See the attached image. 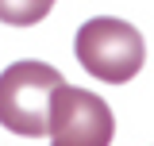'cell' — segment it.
Segmentation results:
<instances>
[{
	"mask_svg": "<svg viewBox=\"0 0 154 146\" xmlns=\"http://www.w3.org/2000/svg\"><path fill=\"white\" fill-rule=\"evenodd\" d=\"M54 8V0H0V23L12 27H35Z\"/></svg>",
	"mask_w": 154,
	"mask_h": 146,
	"instance_id": "obj_4",
	"label": "cell"
},
{
	"mask_svg": "<svg viewBox=\"0 0 154 146\" xmlns=\"http://www.w3.org/2000/svg\"><path fill=\"white\" fill-rule=\"evenodd\" d=\"M73 54L85 65V73H93L96 81L108 85H123L146 62V42L139 35V27H131L127 19L112 16H96L89 23L77 27L73 38Z\"/></svg>",
	"mask_w": 154,
	"mask_h": 146,
	"instance_id": "obj_2",
	"label": "cell"
},
{
	"mask_svg": "<svg viewBox=\"0 0 154 146\" xmlns=\"http://www.w3.org/2000/svg\"><path fill=\"white\" fill-rule=\"evenodd\" d=\"M66 77L46 62H16L0 73V127L42 138L50 135V108Z\"/></svg>",
	"mask_w": 154,
	"mask_h": 146,
	"instance_id": "obj_1",
	"label": "cell"
},
{
	"mask_svg": "<svg viewBox=\"0 0 154 146\" xmlns=\"http://www.w3.org/2000/svg\"><path fill=\"white\" fill-rule=\"evenodd\" d=\"M116 115L89 89L62 85L50 108V146H112Z\"/></svg>",
	"mask_w": 154,
	"mask_h": 146,
	"instance_id": "obj_3",
	"label": "cell"
}]
</instances>
